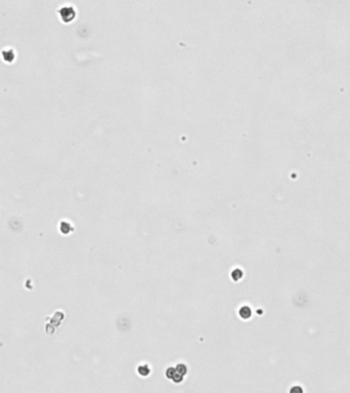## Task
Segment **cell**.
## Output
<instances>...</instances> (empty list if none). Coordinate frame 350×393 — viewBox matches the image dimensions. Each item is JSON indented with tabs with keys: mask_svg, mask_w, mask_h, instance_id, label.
<instances>
[{
	"mask_svg": "<svg viewBox=\"0 0 350 393\" xmlns=\"http://www.w3.org/2000/svg\"><path fill=\"white\" fill-rule=\"evenodd\" d=\"M231 277L235 281L241 280V278L243 277V271H242V269H240V268H236V269L233 270L232 273H231Z\"/></svg>",
	"mask_w": 350,
	"mask_h": 393,
	"instance_id": "cell-4",
	"label": "cell"
},
{
	"mask_svg": "<svg viewBox=\"0 0 350 393\" xmlns=\"http://www.w3.org/2000/svg\"><path fill=\"white\" fill-rule=\"evenodd\" d=\"M61 15H62V18L68 19V22H69V21H71V20L74 19L75 11L72 7H63L62 11H61Z\"/></svg>",
	"mask_w": 350,
	"mask_h": 393,
	"instance_id": "cell-1",
	"label": "cell"
},
{
	"mask_svg": "<svg viewBox=\"0 0 350 393\" xmlns=\"http://www.w3.org/2000/svg\"><path fill=\"white\" fill-rule=\"evenodd\" d=\"M176 369H177V371L183 376H185V374L188 373V367L183 364H178L177 365H176Z\"/></svg>",
	"mask_w": 350,
	"mask_h": 393,
	"instance_id": "cell-5",
	"label": "cell"
},
{
	"mask_svg": "<svg viewBox=\"0 0 350 393\" xmlns=\"http://www.w3.org/2000/svg\"><path fill=\"white\" fill-rule=\"evenodd\" d=\"M149 373H151V369H149V368L146 365L138 367V374L140 375V376H143V377H145V376L149 375Z\"/></svg>",
	"mask_w": 350,
	"mask_h": 393,
	"instance_id": "cell-3",
	"label": "cell"
},
{
	"mask_svg": "<svg viewBox=\"0 0 350 393\" xmlns=\"http://www.w3.org/2000/svg\"><path fill=\"white\" fill-rule=\"evenodd\" d=\"M251 308H250L249 306H243V307H241L240 308V310H239V314H240V317H241L243 320H248V318H250L251 317Z\"/></svg>",
	"mask_w": 350,
	"mask_h": 393,
	"instance_id": "cell-2",
	"label": "cell"
}]
</instances>
